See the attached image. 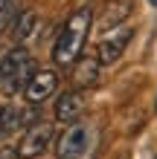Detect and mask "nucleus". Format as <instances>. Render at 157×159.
<instances>
[{
	"mask_svg": "<svg viewBox=\"0 0 157 159\" xmlns=\"http://www.w3.org/2000/svg\"><path fill=\"white\" fill-rule=\"evenodd\" d=\"M0 159H17L15 148H0Z\"/></svg>",
	"mask_w": 157,
	"mask_h": 159,
	"instance_id": "f8f14e48",
	"label": "nucleus"
},
{
	"mask_svg": "<svg viewBox=\"0 0 157 159\" xmlns=\"http://www.w3.org/2000/svg\"><path fill=\"white\" fill-rule=\"evenodd\" d=\"M81 113H85V96H81V90H67L61 93V98L55 101V119L58 121H79Z\"/></svg>",
	"mask_w": 157,
	"mask_h": 159,
	"instance_id": "0eeeda50",
	"label": "nucleus"
},
{
	"mask_svg": "<svg viewBox=\"0 0 157 159\" xmlns=\"http://www.w3.org/2000/svg\"><path fill=\"white\" fill-rule=\"evenodd\" d=\"M35 61L26 46H12L3 58H0V81H3V90L6 93H17L26 87V81L35 75Z\"/></svg>",
	"mask_w": 157,
	"mask_h": 159,
	"instance_id": "f03ea898",
	"label": "nucleus"
},
{
	"mask_svg": "<svg viewBox=\"0 0 157 159\" xmlns=\"http://www.w3.org/2000/svg\"><path fill=\"white\" fill-rule=\"evenodd\" d=\"M149 3H151V6H157V0H149Z\"/></svg>",
	"mask_w": 157,
	"mask_h": 159,
	"instance_id": "4468645a",
	"label": "nucleus"
},
{
	"mask_svg": "<svg viewBox=\"0 0 157 159\" xmlns=\"http://www.w3.org/2000/svg\"><path fill=\"white\" fill-rule=\"evenodd\" d=\"M29 116H32L29 110H21V107H3V119H0V136H9L12 130L29 125V121H26Z\"/></svg>",
	"mask_w": 157,
	"mask_h": 159,
	"instance_id": "9d476101",
	"label": "nucleus"
},
{
	"mask_svg": "<svg viewBox=\"0 0 157 159\" xmlns=\"http://www.w3.org/2000/svg\"><path fill=\"white\" fill-rule=\"evenodd\" d=\"M52 136H55V125L52 121H35V125H29L23 130L21 142L15 145L17 159H38L52 145Z\"/></svg>",
	"mask_w": 157,
	"mask_h": 159,
	"instance_id": "20e7f679",
	"label": "nucleus"
},
{
	"mask_svg": "<svg viewBox=\"0 0 157 159\" xmlns=\"http://www.w3.org/2000/svg\"><path fill=\"white\" fill-rule=\"evenodd\" d=\"M12 3H15V0H0V12H6V9L12 6Z\"/></svg>",
	"mask_w": 157,
	"mask_h": 159,
	"instance_id": "ddd939ff",
	"label": "nucleus"
},
{
	"mask_svg": "<svg viewBox=\"0 0 157 159\" xmlns=\"http://www.w3.org/2000/svg\"><path fill=\"white\" fill-rule=\"evenodd\" d=\"M93 139H96V127L90 121H73L55 139V159H85L93 148Z\"/></svg>",
	"mask_w": 157,
	"mask_h": 159,
	"instance_id": "7ed1b4c3",
	"label": "nucleus"
},
{
	"mask_svg": "<svg viewBox=\"0 0 157 159\" xmlns=\"http://www.w3.org/2000/svg\"><path fill=\"white\" fill-rule=\"evenodd\" d=\"M55 90H58V72L55 70H35V75L26 81V87H23V96H26L29 104H41Z\"/></svg>",
	"mask_w": 157,
	"mask_h": 159,
	"instance_id": "423d86ee",
	"label": "nucleus"
},
{
	"mask_svg": "<svg viewBox=\"0 0 157 159\" xmlns=\"http://www.w3.org/2000/svg\"><path fill=\"white\" fill-rule=\"evenodd\" d=\"M99 72H102V64H99V58H96V55H85V58L76 61V75H73V81H76L79 90L96 87V84H99Z\"/></svg>",
	"mask_w": 157,
	"mask_h": 159,
	"instance_id": "6e6552de",
	"label": "nucleus"
},
{
	"mask_svg": "<svg viewBox=\"0 0 157 159\" xmlns=\"http://www.w3.org/2000/svg\"><path fill=\"white\" fill-rule=\"evenodd\" d=\"M90 23H93V9L81 6V9H76V12L70 15V20L61 26L58 38H55V46H52V61L58 64V67H70V64H76L81 58Z\"/></svg>",
	"mask_w": 157,
	"mask_h": 159,
	"instance_id": "f257e3e1",
	"label": "nucleus"
},
{
	"mask_svg": "<svg viewBox=\"0 0 157 159\" xmlns=\"http://www.w3.org/2000/svg\"><path fill=\"white\" fill-rule=\"evenodd\" d=\"M131 38H134V29H131V26H116V32L108 35V38H102L99 46H96L99 64H116L119 58H122L125 46L131 43Z\"/></svg>",
	"mask_w": 157,
	"mask_h": 159,
	"instance_id": "39448f33",
	"label": "nucleus"
},
{
	"mask_svg": "<svg viewBox=\"0 0 157 159\" xmlns=\"http://www.w3.org/2000/svg\"><path fill=\"white\" fill-rule=\"evenodd\" d=\"M131 9H134L131 0H110V3L105 6L102 17H99V26H102V29H114V26H119L128 15H131Z\"/></svg>",
	"mask_w": 157,
	"mask_h": 159,
	"instance_id": "1a4fd4ad",
	"label": "nucleus"
},
{
	"mask_svg": "<svg viewBox=\"0 0 157 159\" xmlns=\"http://www.w3.org/2000/svg\"><path fill=\"white\" fill-rule=\"evenodd\" d=\"M35 26H38V15H35V12H21V15H17V20L12 23V38L17 43L26 41L35 32Z\"/></svg>",
	"mask_w": 157,
	"mask_h": 159,
	"instance_id": "9b49d317",
	"label": "nucleus"
},
{
	"mask_svg": "<svg viewBox=\"0 0 157 159\" xmlns=\"http://www.w3.org/2000/svg\"><path fill=\"white\" fill-rule=\"evenodd\" d=\"M0 119H3V107H0Z\"/></svg>",
	"mask_w": 157,
	"mask_h": 159,
	"instance_id": "2eb2a0df",
	"label": "nucleus"
}]
</instances>
